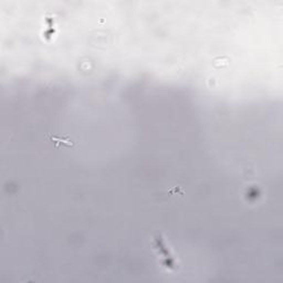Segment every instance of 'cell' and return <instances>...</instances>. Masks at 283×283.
I'll use <instances>...</instances> for the list:
<instances>
[{
  "label": "cell",
  "mask_w": 283,
  "mask_h": 283,
  "mask_svg": "<svg viewBox=\"0 0 283 283\" xmlns=\"http://www.w3.org/2000/svg\"><path fill=\"white\" fill-rule=\"evenodd\" d=\"M46 139L49 140L53 146L55 148H60L61 146H67V147H75L78 145V142H75L71 139L69 135H52V134H47Z\"/></svg>",
  "instance_id": "6da1fadb"
}]
</instances>
